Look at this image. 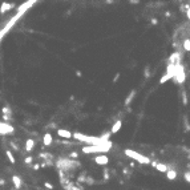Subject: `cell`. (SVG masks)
Listing matches in <instances>:
<instances>
[{
    "label": "cell",
    "instance_id": "cell-10",
    "mask_svg": "<svg viewBox=\"0 0 190 190\" xmlns=\"http://www.w3.org/2000/svg\"><path fill=\"white\" fill-rule=\"evenodd\" d=\"M12 7H13V4H11V3H3L2 7H0V12H2V13H5L8 10H11Z\"/></svg>",
    "mask_w": 190,
    "mask_h": 190
},
{
    "label": "cell",
    "instance_id": "cell-13",
    "mask_svg": "<svg viewBox=\"0 0 190 190\" xmlns=\"http://www.w3.org/2000/svg\"><path fill=\"white\" fill-rule=\"evenodd\" d=\"M2 113H3V114H7V116H12V110H11L8 106H4V108L2 109Z\"/></svg>",
    "mask_w": 190,
    "mask_h": 190
},
{
    "label": "cell",
    "instance_id": "cell-17",
    "mask_svg": "<svg viewBox=\"0 0 190 190\" xmlns=\"http://www.w3.org/2000/svg\"><path fill=\"white\" fill-rule=\"evenodd\" d=\"M78 157V153L77 152H72V153H69V158H77Z\"/></svg>",
    "mask_w": 190,
    "mask_h": 190
},
{
    "label": "cell",
    "instance_id": "cell-16",
    "mask_svg": "<svg viewBox=\"0 0 190 190\" xmlns=\"http://www.w3.org/2000/svg\"><path fill=\"white\" fill-rule=\"evenodd\" d=\"M44 186H45L47 189H49V190H52V189H53V185L51 184V182H44Z\"/></svg>",
    "mask_w": 190,
    "mask_h": 190
},
{
    "label": "cell",
    "instance_id": "cell-15",
    "mask_svg": "<svg viewBox=\"0 0 190 190\" xmlns=\"http://www.w3.org/2000/svg\"><path fill=\"white\" fill-rule=\"evenodd\" d=\"M32 162H33V157H31V156H29V157H27L25 160H24V164H27V165L32 164Z\"/></svg>",
    "mask_w": 190,
    "mask_h": 190
},
{
    "label": "cell",
    "instance_id": "cell-19",
    "mask_svg": "<svg viewBox=\"0 0 190 190\" xmlns=\"http://www.w3.org/2000/svg\"><path fill=\"white\" fill-rule=\"evenodd\" d=\"M5 185V181L4 179H0V186H4Z\"/></svg>",
    "mask_w": 190,
    "mask_h": 190
},
{
    "label": "cell",
    "instance_id": "cell-18",
    "mask_svg": "<svg viewBox=\"0 0 190 190\" xmlns=\"http://www.w3.org/2000/svg\"><path fill=\"white\" fill-rule=\"evenodd\" d=\"M33 169H35V170H39V169H40V165H39V164H35V165H33Z\"/></svg>",
    "mask_w": 190,
    "mask_h": 190
},
{
    "label": "cell",
    "instance_id": "cell-12",
    "mask_svg": "<svg viewBox=\"0 0 190 190\" xmlns=\"http://www.w3.org/2000/svg\"><path fill=\"white\" fill-rule=\"evenodd\" d=\"M5 154H7V157H8L10 162H12V164H15V162H16V160H15V157H13V154H12V152H11V150H5Z\"/></svg>",
    "mask_w": 190,
    "mask_h": 190
},
{
    "label": "cell",
    "instance_id": "cell-6",
    "mask_svg": "<svg viewBox=\"0 0 190 190\" xmlns=\"http://www.w3.org/2000/svg\"><path fill=\"white\" fill-rule=\"evenodd\" d=\"M12 184H13L15 189L19 190L21 187V178L19 176H12Z\"/></svg>",
    "mask_w": 190,
    "mask_h": 190
},
{
    "label": "cell",
    "instance_id": "cell-1",
    "mask_svg": "<svg viewBox=\"0 0 190 190\" xmlns=\"http://www.w3.org/2000/svg\"><path fill=\"white\" fill-rule=\"evenodd\" d=\"M125 154L128 156V157H130V158H133V160H136L140 164H145V165L146 164H150V158L149 157H146L144 154H140V153L134 152V150H132V149H126L125 150Z\"/></svg>",
    "mask_w": 190,
    "mask_h": 190
},
{
    "label": "cell",
    "instance_id": "cell-3",
    "mask_svg": "<svg viewBox=\"0 0 190 190\" xmlns=\"http://www.w3.org/2000/svg\"><path fill=\"white\" fill-rule=\"evenodd\" d=\"M94 162H96L97 165H108L109 164V158H108V156H105V154H101V156H96V158H94Z\"/></svg>",
    "mask_w": 190,
    "mask_h": 190
},
{
    "label": "cell",
    "instance_id": "cell-8",
    "mask_svg": "<svg viewBox=\"0 0 190 190\" xmlns=\"http://www.w3.org/2000/svg\"><path fill=\"white\" fill-rule=\"evenodd\" d=\"M154 168H156L158 171H161V173H166V171H168V169H169V166L165 165V164H161V162H157Z\"/></svg>",
    "mask_w": 190,
    "mask_h": 190
},
{
    "label": "cell",
    "instance_id": "cell-20",
    "mask_svg": "<svg viewBox=\"0 0 190 190\" xmlns=\"http://www.w3.org/2000/svg\"><path fill=\"white\" fill-rule=\"evenodd\" d=\"M11 190H12V189H11Z\"/></svg>",
    "mask_w": 190,
    "mask_h": 190
},
{
    "label": "cell",
    "instance_id": "cell-5",
    "mask_svg": "<svg viewBox=\"0 0 190 190\" xmlns=\"http://www.w3.org/2000/svg\"><path fill=\"white\" fill-rule=\"evenodd\" d=\"M52 141H53L52 134H51V133H45L44 137H43V144H44V146H49V145L52 144Z\"/></svg>",
    "mask_w": 190,
    "mask_h": 190
},
{
    "label": "cell",
    "instance_id": "cell-4",
    "mask_svg": "<svg viewBox=\"0 0 190 190\" xmlns=\"http://www.w3.org/2000/svg\"><path fill=\"white\" fill-rule=\"evenodd\" d=\"M57 134H59L60 137L67 138V140H69V138H72V137H73V134L70 133L69 130H67V129H59V130H57Z\"/></svg>",
    "mask_w": 190,
    "mask_h": 190
},
{
    "label": "cell",
    "instance_id": "cell-14",
    "mask_svg": "<svg viewBox=\"0 0 190 190\" xmlns=\"http://www.w3.org/2000/svg\"><path fill=\"white\" fill-rule=\"evenodd\" d=\"M10 145H11V148H12V149L15 150V152H19V146H17L16 144H15L13 141H11V142H10Z\"/></svg>",
    "mask_w": 190,
    "mask_h": 190
},
{
    "label": "cell",
    "instance_id": "cell-11",
    "mask_svg": "<svg viewBox=\"0 0 190 190\" xmlns=\"http://www.w3.org/2000/svg\"><path fill=\"white\" fill-rule=\"evenodd\" d=\"M121 125H122L121 120H118V121H116V122H114V125L112 126V130H110V132H112V133H117L118 130L121 129Z\"/></svg>",
    "mask_w": 190,
    "mask_h": 190
},
{
    "label": "cell",
    "instance_id": "cell-9",
    "mask_svg": "<svg viewBox=\"0 0 190 190\" xmlns=\"http://www.w3.org/2000/svg\"><path fill=\"white\" fill-rule=\"evenodd\" d=\"M166 177H168V179H170V181H174L177 178V171L174 169H168V171H166Z\"/></svg>",
    "mask_w": 190,
    "mask_h": 190
},
{
    "label": "cell",
    "instance_id": "cell-2",
    "mask_svg": "<svg viewBox=\"0 0 190 190\" xmlns=\"http://www.w3.org/2000/svg\"><path fill=\"white\" fill-rule=\"evenodd\" d=\"M15 129L13 126H11L8 122H0V134L2 136H5V134H11L13 133Z\"/></svg>",
    "mask_w": 190,
    "mask_h": 190
},
{
    "label": "cell",
    "instance_id": "cell-7",
    "mask_svg": "<svg viewBox=\"0 0 190 190\" xmlns=\"http://www.w3.org/2000/svg\"><path fill=\"white\" fill-rule=\"evenodd\" d=\"M35 148V140H32V138H28L27 141H25V152H31Z\"/></svg>",
    "mask_w": 190,
    "mask_h": 190
}]
</instances>
